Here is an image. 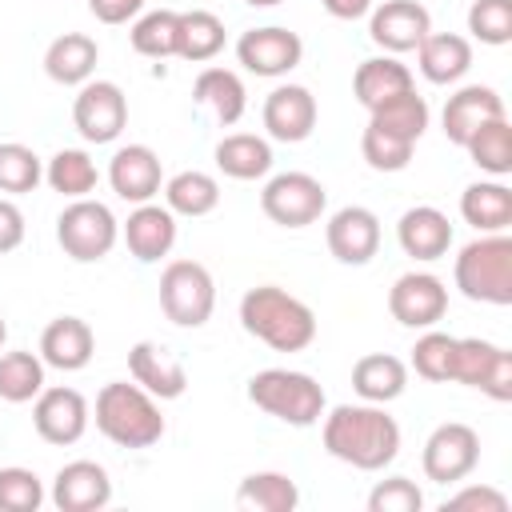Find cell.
<instances>
[{"label":"cell","mask_w":512,"mask_h":512,"mask_svg":"<svg viewBox=\"0 0 512 512\" xmlns=\"http://www.w3.org/2000/svg\"><path fill=\"white\" fill-rule=\"evenodd\" d=\"M240 328L272 352H304L316 340V312L280 284H256L240 296Z\"/></svg>","instance_id":"7a4b0ae2"},{"label":"cell","mask_w":512,"mask_h":512,"mask_svg":"<svg viewBox=\"0 0 512 512\" xmlns=\"http://www.w3.org/2000/svg\"><path fill=\"white\" fill-rule=\"evenodd\" d=\"M412 148H416L412 140H404L396 132H384L376 124H368L364 136H360V156L372 172H404L408 160H412Z\"/></svg>","instance_id":"b9f144b4"},{"label":"cell","mask_w":512,"mask_h":512,"mask_svg":"<svg viewBox=\"0 0 512 512\" xmlns=\"http://www.w3.org/2000/svg\"><path fill=\"white\" fill-rule=\"evenodd\" d=\"M48 500L60 512H100L112 500V480L108 468L96 460H72L52 476V492Z\"/></svg>","instance_id":"d6986e66"},{"label":"cell","mask_w":512,"mask_h":512,"mask_svg":"<svg viewBox=\"0 0 512 512\" xmlns=\"http://www.w3.org/2000/svg\"><path fill=\"white\" fill-rule=\"evenodd\" d=\"M300 488L288 472H248L236 488V508L240 512H296Z\"/></svg>","instance_id":"d6a6232c"},{"label":"cell","mask_w":512,"mask_h":512,"mask_svg":"<svg viewBox=\"0 0 512 512\" xmlns=\"http://www.w3.org/2000/svg\"><path fill=\"white\" fill-rule=\"evenodd\" d=\"M228 32H224V20L208 8H188L180 12V44H176V56L180 60H192V64H204L212 56H220Z\"/></svg>","instance_id":"e575fe53"},{"label":"cell","mask_w":512,"mask_h":512,"mask_svg":"<svg viewBox=\"0 0 512 512\" xmlns=\"http://www.w3.org/2000/svg\"><path fill=\"white\" fill-rule=\"evenodd\" d=\"M452 380L464 388H480L484 396L508 404L512 400V352L484 336H464L456 340V352H452Z\"/></svg>","instance_id":"30bf717a"},{"label":"cell","mask_w":512,"mask_h":512,"mask_svg":"<svg viewBox=\"0 0 512 512\" xmlns=\"http://www.w3.org/2000/svg\"><path fill=\"white\" fill-rule=\"evenodd\" d=\"M424 492L408 476H388L368 492V512H420Z\"/></svg>","instance_id":"f6af8a7d"},{"label":"cell","mask_w":512,"mask_h":512,"mask_svg":"<svg viewBox=\"0 0 512 512\" xmlns=\"http://www.w3.org/2000/svg\"><path fill=\"white\" fill-rule=\"evenodd\" d=\"M40 180H44V160L28 144L4 140L0 144V192L4 196H24V192H36Z\"/></svg>","instance_id":"60d3db41"},{"label":"cell","mask_w":512,"mask_h":512,"mask_svg":"<svg viewBox=\"0 0 512 512\" xmlns=\"http://www.w3.org/2000/svg\"><path fill=\"white\" fill-rule=\"evenodd\" d=\"M212 156L228 180H264L272 172V144L256 132H228Z\"/></svg>","instance_id":"4dcf8cb0"},{"label":"cell","mask_w":512,"mask_h":512,"mask_svg":"<svg viewBox=\"0 0 512 512\" xmlns=\"http://www.w3.org/2000/svg\"><path fill=\"white\" fill-rule=\"evenodd\" d=\"M408 388V364L392 352H368L352 364V392L368 404H392Z\"/></svg>","instance_id":"83f0119b"},{"label":"cell","mask_w":512,"mask_h":512,"mask_svg":"<svg viewBox=\"0 0 512 512\" xmlns=\"http://www.w3.org/2000/svg\"><path fill=\"white\" fill-rule=\"evenodd\" d=\"M320 420L324 452L356 472H380L400 456V424L384 412V404H336Z\"/></svg>","instance_id":"6da1fadb"},{"label":"cell","mask_w":512,"mask_h":512,"mask_svg":"<svg viewBox=\"0 0 512 512\" xmlns=\"http://www.w3.org/2000/svg\"><path fill=\"white\" fill-rule=\"evenodd\" d=\"M316 96L304 88V84H276L268 96H264V108H260V120H264V132L280 144H300L312 136L316 128Z\"/></svg>","instance_id":"e0dca14e"},{"label":"cell","mask_w":512,"mask_h":512,"mask_svg":"<svg viewBox=\"0 0 512 512\" xmlns=\"http://www.w3.org/2000/svg\"><path fill=\"white\" fill-rule=\"evenodd\" d=\"M160 192H164V208L172 216L196 220V216L216 212V204H220V180L212 172H200V168H184V172L168 176Z\"/></svg>","instance_id":"1f68e13d"},{"label":"cell","mask_w":512,"mask_h":512,"mask_svg":"<svg viewBox=\"0 0 512 512\" xmlns=\"http://www.w3.org/2000/svg\"><path fill=\"white\" fill-rule=\"evenodd\" d=\"M192 100L200 104V108H208L212 116H216V124H224V128H232V124H240V116H244V108H248V88H244V80L232 72V68H204L200 76H196V84H192Z\"/></svg>","instance_id":"f1b7e54d"},{"label":"cell","mask_w":512,"mask_h":512,"mask_svg":"<svg viewBox=\"0 0 512 512\" xmlns=\"http://www.w3.org/2000/svg\"><path fill=\"white\" fill-rule=\"evenodd\" d=\"M260 208L280 228H308L328 208V188L312 172H276L264 180Z\"/></svg>","instance_id":"ba28073f"},{"label":"cell","mask_w":512,"mask_h":512,"mask_svg":"<svg viewBox=\"0 0 512 512\" xmlns=\"http://www.w3.org/2000/svg\"><path fill=\"white\" fill-rule=\"evenodd\" d=\"M236 60H240L244 72L264 76V80H276V76H288L304 60V40L292 28H284V24L248 28L236 40Z\"/></svg>","instance_id":"7c38bea8"},{"label":"cell","mask_w":512,"mask_h":512,"mask_svg":"<svg viewBox=\"0 0 512 512\" xmlns=\"http://www.w3.org/2000/svg\"><path fill=\"white\" fill-rule=\"evenodd\" d=\"M416 68L428 84H456L472 68V40L460 32H428L416 44Z\"/></svg>","instance_id":"d4e9b609"},{"label":"cell","mask_w":512,"mask_h":512,"mask_svg":"<svg viewBox=\"0 0 512 512\" xmlns=\"http://www.w3.org/2000/svg\"><path fill=\"white\" fill-rule=\"evenodd\" d=\"M216 308V280L200 260H168L160 272V312L176 328H204Z\"/></svg>","instance_id":"52a82bcc"},{"label":"cell","mask_w":512,"mask_h":512,"mask_svg":"<svg viewBox=\"0 0 512 512\" xmlns=\"http://www.w3.org/2000/svg\"><path fill=\"white\" fill-rule=\"evenodd\" d=\"M428 32H432V16L420 0H384V4H372L368 12V36L388 56L416 52V44Z\"/></svg>","instance_id":"2e32d148"},{"label":"cell","mask_w":512,"mask_h":512,"mask_svg":"<svg viewBox=\"0 0 512 512\" xmlns=\"http://www.w3.org/2000/svg\"><path fill=\"white\" fill-rule=\"evenodd\" d=\"M116 240H120V220L104 200L80 196V200H68L64 212L56 216V244L76 264L104 260L116 248Z\"/></svg>","instance_id":"8992f818"},{"label":"cell","mask_w":512,"mask_h":512,"mask_svg":"<svg viewBox=\"0 0 512 512\" xmlns=\"http://www.w3.org/2000/svg\"><path fill=\"white\" fill-rule=\"evenodd\" d=\"M460 296L476 304H512V236L508 232H480L456 252L452 264Z\"/></svg>","instance_id":"277c9868"},{"label":"cell","mask_w":512,"mask_h":512,"mask_svg":"<svg viewBox=\"0 0 512 512\" xmlns=\"http://www.w3.org/2000/svg\"><path fill=\"white\" fill-rule=\"evenodd\" d=\"M44 480L32 468H0V512H36L44 504Z\"/></svg>","instance_id":"7bdbcfd3"},{"label":"cell","mask_w":512,"mask_h":512,"mask_svg":"<svg viewBox=\"0 0 512 512\" xmlns=\"http://www.w3.org/2000/svg\"><path fill=\"white\" fill-rule=\"evenodd\" d=\"M92 352H96V332L80 316H56L40 332V360L48 368H56V372H80V368H88Z\"/></svg>","instance_id":"603a6c76"},{"label":"cell","mask_w":512,"mask_h":512,"mask_svg":"<svg viewBox=\"0 0 512 512\" xmlns=\"http://www.w3.org/2000/svg\"><path fill=\"white\" fill-rule=\"evenodd\" d=\"M468 32L480 44H508L512 40V0H472L468 8Z\"/></svg>","instance_id":"ee69618b"},{"label":"cell","mask_w":512,"mask_h":512,"mask_svg":"<svg viewBox=\"0 0 512 512\" xmlns=\"http://www.w3.org/2000/svg\"><path fill=\"white\" fill-rule=\"evenodd\" d=\"M464 152L472 156V164H476L480 172L504 180V176L512 172V124H508V116H496V120L480 124V128L468 136Z\"/></svg>","instance_id":"8d00e7d4"},{"label":"cell","mask_w":512,"mask_h":512,"mask_svg":"<svg viewBox=\"0 0 512 512\" xmlns=\"http://www.w3.org/2000/svg\"><path fill=\"white\" fill-rule=\"evenodd\" d=\"M496 116H508L504 96H500L496 88H488V84H464V88H456V92L444 100L440 124H444V136L464 148L468 136H472L480 124L496 120Z\"/></svg>","instance_id":"44dd1931"},{"label":"cell","mask_w":512,"mask_h":512,"mask_svg":"<svg viewBox=\"0 0 512 512\" xmlns=\"http://www.w3.org/2000/svg\"><path fill=\"white\" fill-rule=\"evenodd\" d=\"M320 4H324V12L336 16V20H360V16L372 12V0H320Z\"/></svg>","instance_id":"681fc988"},{"label":"cell","mask_w":512,"mask_h":512,"mask_svg":"<svg viewBox=\"0 0 512 512\" xmlns=\"http://www.w3.org/2000/svg\"><path fill=\"white\" fill-rule=\"evenodd\" d=\"M44 368L48 364L40 360V352H24V348L0 352V400H8V404L36 400L44 388Z\"/></svg>","instance_id":"f35d334b"},{"label":"cell","mask_w":512,"mask_h":512,"mask_svg":"<svg viewBox=\"0 0 512 512\" xmlns=\"http://www.w3.org/2000/svg\"><path fill=\"white\" fill-rule=\"evenodd\" d=\"M388 312L404 328H436L448 312V288L432 272H404L388 288Z\"/></svg>","instance_id":"5bb4252c"},{"label":"cell","mask_w":512,"mask_h":512,"mask_svg":"<svg viewBox=\"0 0 512 512\" xmlns=\"http://www.w3.org/2000/svg\"><path fill=\"white\" fill-rule=\"evenodd\" d=\"M460 216L476 232H508L512 224V188L504 180H476L460 192Z\"/></svg>","instance_id":"f546056e"},{"label":"cell","mask_w":512,"mask_h":512,"mask_svg":"<svg viewBox=\"0 0 512 512\" xmlns=\"http://www.w3.org/2000/svg\"><path fill=\"white\" fill-rule=\"evenodd\" d=\"M44 180L52 192H60L64 200H80L92 196L100 184V168L84 148H60L48 164H44Z\"/></svg>","instance_id":"836d02e7"},{"label":"cell","mask_w":512,"mask_h":512,"mask_svg":"<svg viewBox=\"0 0 512 512\" xmlns=\"http://www.w3.org/2000/svg\"><path fill=\"white\" fill-rule=\"evenodd\" d=\"M132 52L148 56V60H168L176 56V44H180V12L172 8H156V12H140L132 20Z\"/></svg>","instance_id":"74e56055"},{"label":"cell","mask_w":512,"mask_h":512,"mask_svg":"<svg viewBox=\"0 0 512 512\" xmlns=\"http://www.w3.org/2000/svg\"><path fill=\"white\" fill-rule=\"evenodd\" d=\"M100 64V44L84 32H64L44 48V72L60 88H80L92 80Z\"/></svg>","instance_id":"484cf974"},{"label":"cell","mask_w":512,"mask_h":512,"mask_svg":"<svg viewBox=\"0 0 512 512\" xmlns=\"http://www.w3.org/2000/svg\"><path fill=\"white\" fill-rule=\"evenodd\" d=\"M20 244H24V212L8 196H0V256Z\"/></svg>","instance_id":"c3c4849f"},{"label":"cell","mask_w":512,"mask_h":512,"mask_svg":"<svg viewBox=\"0 0 512 512\" xmlns=\"http://www.w3.org/2000/svg\"><path fill=\"white\" fill-rule=\"evenodd\" d=\"M88 420H92L88 400L68 384L40 388V396L32 400V428L44 444H56V448L76 444L88 432Z\"/></svg>","instance_id":"4fadbf2b"},{"label":"cell","mask_w":512,"mask_h":512,"mask_svg":"<svg viewBox=\"0 0 512 512\" xmlns=\"http://www.w3.org/2000/svg\"><path fill=\"white\" fill-rule=\"evenodd\" d=\"M396 244L404 248V256L432 264L452 248V220L432 204H416L396 220Z\"/></svg>","instance_id":"7402d4cb"},{"label":"cell","mask_w":512,"mask_h":512,"mask_svg":"<svg viewBox=\"0 0 512 512\" xmlns=\"http://www.w3.org/2000/svg\"><path fill=\"white\" fill-rule=\"evenodd\" d=\"M4 340H8V324H4V316H0V348H4Z\"/></svg>","instance_id":"816d5d0a"},{"label":"cell","mask_w":512,"mask_h":512,"mask_svg":"<svg viewBox=\"0 0 512 512\" xmlns=\"http://www.w3.org/2000/svg\"><path fill=\"white\" fill-rule=\"evenodd\" d=\"M324 240H328V252L340 264L360 268L380 252V216L372 208H364V204H344V208H336L328 216Z\"/></svg>","instance_id":"9a60e30c"},{"label":"cell","mask_w":512,"mask_h":512,"mask_svg":"<svg viewBox=\"0 0 512 512\" xmlns=\"http://www.w3.org/2000/svg\"><path fill=\"white\" fill-rule=\"evenodd\" d=\"M408 88H416L412 68L400 64L396 56H388V52H384V56H368V60H360L356 72H352V92H356V100H360L368 112L380 108L384 100L408 92Z\"/></svg>","instance_id":"4316f807"},{"label":"cell","mask_w":512,"mask_h":512,"mask_svg":"<svg viewBox=\"0 0 512 512\" xmlns=\"http://www.w3.org/2000/svg\"><path fill=\"white\" fill-rule=\"evenodd\" d=\"M108 184L124 204H148L164 188V164L148 144H124L108 160Z\"/></svg>","instance_id":"ac0fdd59"},{"label":"cell","mask_w":512,"mask_h":512,"mask_svg":"<svg viewBox=\"0 0 512 512\" xmlns=\"http://www.w3.org/2000/svg\"><path fill=\"white\" fill-rule=\"evenodd\" d=\"M248 8H276V4H284V0H244Z\"/></svg>","instance_id":"f907efd6"},{"label":"cell","mask_w":512,"mask_h":512,"mask_svg":"<svg viewBox=\"0 0 512 512\" xmlns=\"http://www.w3.org/2000/svg\"><path fill=\"white\" fill-rule=\"evenodd\" d=\"M148 0H88V12L100 20V24H128L144 12Z\"/></svg>","instance_id":"7dc6e473"},{"label":"cell","mask_w":512,"mask_h":512,"mask_svg":"<svg viewBox=\"0 0 512 512\" xmlns=\"http://www.w3.org/2000/svg\"><path fill=\"white\" fill-rule=\"evenodd\" d=\"M476 464H480V436L472 424L444 420L428 432L424 452H420V468L432 484H460L476 472Z\"/></svg>","instance_id":"9c48e42d"},{"label":"cell","mask_w":512,"mask_h":512,"mask_svg":"<svg viewBox=\"0 0 512 512\" xmlns=\"http://www.w3.org/2000/svg\"><path fill=\"white\" fill-rule=\"evenodd\" d=\"M96 432L104 440H112L116 448H152L164 436V416H160V400L152 392H144L136 380H108L96 392Z\"/></svg>","instance_id":"3957f363"},{"label":"cell","mask_w":512,"mask_h":512,"mask_svg":"<svg viewBox=\"0 0 512 512\" xmlns=\"http://www.w3.org/2000/svg\"><path fill=\"white\" fill-rule=\"evenodd\" d=\"M120 240H124V248H128L140 264H156V260H164V256L172 252V244H176V216H172L164 204H156V200L136 204V208L128 212V220L120 224Z\"/></svg>","instance_id":"ffe728a7"},{"label":"cell","mask_w":512,"mask_h":512,"mask_svg":"<svg viewBox=\"0 0 512 512\" xmlns=\"http://www.w3.org/2000/svg\"><path fill=\"white\" fill-rule=\"evenodd\" d=\"M428 120H432V108L416 88H408V92H400V96H392V100H384L380 108L368 112V124H376L384 132H396L412 144L428 132Z\"/></svg>","instance_id":"d590c367"},{"label":"cell","mask_w":512,"mask_h":512,"mask_svg":"<svg viewBox=\"0 0 512 512\" xmlns=\"http://www.w3.org/2000/svg\"><path fill=\"white\" fill-rule=\"evenodd\" d=\"M72 124L88 144H112L128 124V96L116 80H88L76 88Z\"/></svg>","instance_id":"8fae6325"},{"label":"cell","mask_w":512,"mask_h":512,"mask_svg":"<svg viewBox=\"0 0 512 512\" xmlns=\"http://www.w3.org/2000/svg\"><path fill=\"white\" fill-rule=\"evenodd\" d=\"M128 372H132V380H136L144 392H152L156 400H176V396H184V388H188L184 364H180L164 344H156V340H140V344L128 348Z\"/></svg>","instance_id":"cb8c5ba5"},{"label":"cell","mask_w":512,"mask_h":512,"mask_svg":"<svg viewBox=\"0 0 512 512\" xmlns=\"http://www.w3.org/2000/svg\"><path fill=\"white\" fill-rule=\"evenodd\" d=\"M452 352H456V336H448L440 328H424V336L412 344L408 368L428 384H448L452 380Z\"/></svg>","instance_id":"ab89813d"},{"label":"cell","mask_w":512,"mask_h":512,"mask_svg":"<svg viewBox=\"0 0 512 512\" xmlns=\"http://www.w3.org/2000/svg\"><path fill=\"white\" fill-rule=\"evenodd\" d=\"M444 512H508V496L492 484H464L444 500Z\"/></svg>","instance_id":"bcb514c9"},{"label":"cell","mask_w":512,"mask_h":512,"mask_svg":"<svg viewBox=\"0 0 512 512\" xmlns=\"http://www.w3.org/2000/svg\"><path fill=\"white\" fill-rule=\"evenodd\" d=\"M248 400L260 412H268L272 420L292 424V428H312L328 408V396L316 384V376L296 372V368H264V372H256L248 380Z\"/></svg>","instance_id":"5b68a950"}]
</instances>
